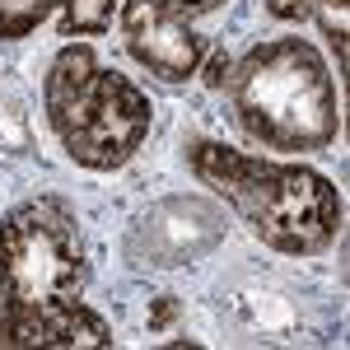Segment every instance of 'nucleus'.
<instances>
[{
	"label": "nucleus",
	"instance_id": "nucleus-1",
	"mask_svg": "<svg viewBox=\"0 0 350 350\" xmlns=\"http://www.w3.org/2000/svg\"><path fill=\"white\" fill-rule=\"evenodd\" d=\"M84 285L80 219L61 196L19 201L0 219V350H108L112 327L84 304Z\"/></svg>",
	"mask_w": 350,
	"mask_h": 350
},
{
	"label": "nucleus",
	"instance_id": "nucleus-2",
	"mask_svg": "<svg viewBox=\"0 0 350 350\" xmlns=\"http://www.w3.org/2000/svg\"><path fill=\"white\" fill-rule=\"evenodd\" d=\"M187 168L267 247L285 257H318L341 234V219H346L341 191L318 168L257 159L219 140H191Z\"/></svg>",
	"mask_w": 350,
	"mask_h": 350
},
{
	"label": "nucleus",
	"instance_id": "nucleus-3",
	"mask_svg": "<svg viewBox=\"0 0 350 350\" xmlns=\"http://www.w3.org/2000/svg\"><path fill=\"white\" fill-rule=\"evenodd\" d=\"M224 84L239 126L267 150H327L341 131L332 70L308 38H271L247 47Z\"/></svg>",
	"mask_w": 350,
	"mask_h": 350
},
{
	"label": "nucleus",
	"instance_id": "nucleus-4",
	"mask_svg": "<svg viewBox=\"0 0 350 350\" xmlns=\"http://www.w3.org/2000/svg\"><path fill=\"white\" fill-rule=\"evenodd\" d=\"M42 108L61 150L94 173L122 168L145 145L154 122L140 84L108 70L89 42H66L52 56L42 80Z\"/></svg>",
	"mask_w": 350,
	"mask_h": 350
},
{
	"label": "nucleus",
	"instance_id": "nucleus-5",
	"mask_svg": "<svg viewBox=\"0 0 350 350\" xmlns=\"http://www.w3.org/2000/svg\"><path fill=\"white\" fill-rule=\"evenodd\" d=\"M117 24L126 52L168 84L196 75L206 61V38L191 33L187 10L178 0H122Z\"/></svg>",
	"mask_w": 350,
	"mask_h": 350
},
{
	"label": "nucleus",
	"instance_id": "nucleus-6",
	"mask_svg": "<svg viewBox=\"0 0 350 350\" xmlns=\"http://www.w3.org/2000/svg\"><path fill=\"white\" fill-rule=\"evenodd\" d=\"M346 0H267V14L280 24H304L318 19L327 33V42L336 47V70H346V38H350V19H346Z\"/></svg>",
	"mask_w": 350,
	"mask_h": 350
},
{
	"label": "nucleus",
	"instance_id": "nucleus-7",
	"mask_svg": "<svg viewBox=\"0 0 350 350\" xmlns=\"http://www.w3.org/2000/svg\"><path fill=\"white\" fill-rule=\"evenodd\" d=\"M42 19L61 14V33L66 38H94L112 24V0H38Z\"/></svg>",
	"mask_w": 350,
	"mask_h": 350
},
{
	"label": "nucleus",
	"instance_id": "nucleus-8",
	"mask_svg": "<svg viewBox=\"0 0 350 350\" xmlns=\"http://www.w3.org/2000/svg\"><path fill=\"white\" fill-rule=\"evenodd\" d=\"M42 24L38 0H0V38H28Z\"/></svg>",
	"mask_w": 350,
	"mask_h": 350
},
{
	"label": "nucleus",
	"instance_id": "nucleus-9",
	"mask_svg": "<svg viewBox=\"0 0 350 350\" xmlns=\"http://www.w3.org/2000/svg\"><path fill=\"white\" fill-rule=\"evenodd\" d=\"M187 14H206V10H215V5H224V0H178Z\"/></svg>",
	"mask_w": 350,
	"mask_h": 350
}]
</instances>
